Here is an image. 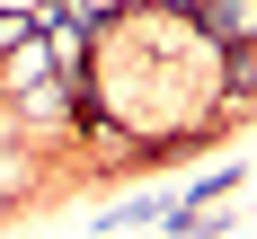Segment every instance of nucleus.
Instances as JSON below:
<instances>
[{"mask_svg": "<svg viewBox=\"0 0 257 239\" xmlns=\"http://www.w3.org/2000/svg\"><path fill=\"white\" fill-rule=\"evenodd\" d=\"M195 27H204L222 53H248L257 45V0H195Z\"/></svg>", "mask_w": 257, "mask_h": 239, "instance_id": "obj_1", "label": "nucleus"}]
</instances>
